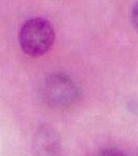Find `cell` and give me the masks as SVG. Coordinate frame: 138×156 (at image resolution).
<instances>
[{"mask_svg":"<svg viewBox=\"0 0 138 156\" xmlns=\"http://www.w3.org/2000/svg\"><path fill=\"white\" fill-rule=\"evenodd\" d=\"M55 39L51 22L44 18L27 20L21 27L19 43L21 49L29 56H42L49 51Z\"/></svg>","mask_w":138,"mask_h":156,"instance_id":"1","label":"cell"},{"mask_svg":"<svg viewBox=\"0 0 138 156\" xmlns=\"http://www.w3.org/2000/svg\"><path fill=\"white\" fill-rule=\"evenodd\" d=\"M97 156H128L127 154H125L124 152H122L120 150L117 149H112V148H109V149H104L102 151H100L97 154Z\"/></svg>","mask_w":138,"mask_h":156,"instance_id":"3","label":"cell"},{"mask_svg":"<svg viewBox=\"0 0 138 156\" xmlns=\"http://www.w3.org/2000/svg\"><path fill=\"white\" fill-rule=\"evenodd\" d=\"M43 97L50 106L66 108L74 104L80 97L77 84L64 74L50 75L43 85Z\"/></svg>","mask_w":138,"mask_h":156,"instance_id":"2","label":"cell"}]
</instances>
